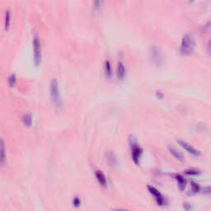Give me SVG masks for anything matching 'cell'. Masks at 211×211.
I'll use <instances>...</instances> for the list:
<instances>
[{"label":"cell","instance_id":"21","mask_svg":"<svg viewBox=\"0 0 211 211\" xmlns=\"http://www.w3.org/2000/svg\"><path fill=\"white\" fill-rule=\"evenodd\" d=\"M102 3H103V1H102V0H96V1L94 2V5H95L96 8H100Z\"/></svg>","mask_w":211,"mask_h":211},{"label":"cell","instance_id":"7","mask_svg":"<svg viewBox=\"0 0 211 211\" xmlns=\"http://www.w3.org/2000/svg\"><path fill=\"white\" fill-rule=\"evenodd\" d=\"M95 175H96L97 180L100 184L102 185V187H106V184H107V181H106V178L104 173L101 170H97L95 172Z\"/></svg>","mask_w":211,"mask_h":211},{"label":"cell","instance_id":"14","mask_svg":"<svg viewBox=\"0 0 211 211\" xmlns=\"http://www.w3.org/2000/svg\"><path fill=\"white\" fill-rule=\"evenodd\" d=\"M10 16H11V13H10V10L8 9L6 12H5V20H4V23H5V28L8 29L9 27V23H10Z\"/></svg>","mask_w":211,"mask_h":211},{"label":"cell","instance_id":"1","mask_svg":"<svg viewBox=\"0 0 211 211\" xmlns=\"http://www.w3.org/2000/svg\"><path fill=\"white\" fill-rule=\"evenodd\" d=\"M50 96H51L52 101L54 102V105L57 107H60L62 106V99H61L60 93L59 90V83L57 79L53 78L50 81Z\"/></svg>","mask_w":211,"mask_h":211},{"label":"cell","instance_id":"17","mask_svg":"<svg viewBox=\"0 0 211 211\" xmlns=\"http://www.w3.org/2000/svg\"><path fill=\"white\" fill-rule=\"evenodd\" d=\"M16 81H17V77H16L15 73H12L10 74L8 77V83L10 86H13L15 84Z\"/></svg>","mask_w":211,"mask_h":211},{"label":"cell","instance_id":"11","mask_svg":"<svg viewBox=\"0 0 211 211\" xmlns=\"http://www.w3.org/2000/svg\"><path fill=\"white\" fill-rule=\"evenodd\" d=\"M106 157H107V160L110 164L112 165H115V163H116V158H115V156L113 152L112 151H107L106 153Z\"/></svg>","mask_w":211,"mask_h":211},{"label":"cell","instance_id":"19","mask_svg":"<svg viewBox=\"0 0 211 211\" xmlns=\"http://www.w3.org/2000/svg\"><path fill=\"white\" fill-rule=\"evenodd\" d=\"M190 184H191V189H192L194 192H199L200 190V187L199 184H197V183L194 182V181H191Z\"/></svg>","mask_w":211,"mask_h":211},{"label":"cell","instance_id":"4","mask_svg":"<svg viewBox=\"0 0 211 211\" xmlns=\"http://www.w3.org/2000/svg\"><path fill=\"white\" fill-rule=\"evenodd\" d=\"M33 52H34V61L36 64H39L41 61L42 54H41V41L37 35L33 36Z\"/></svg>","mask_w":211,"mask_h":211},{"label":"cell","instance_id":"18","mask_svg":"<svg viewBox=\"0 0 211 211\" xmlns=\"http://www.w3.org/2000/svg\"><path fill=\"white\" fill-rule=\"evenodd\" d=\"M153 58L154 59V60H157V61H158V60H161V58H160V56H159V54H158V51H157V50L155 47L154 48V50H153Z\"/></svg>","mask_w":211,"mask_h":211},{"label":"cell","instance_id":"15","mask_svg":"<svg viewBox=\"0 0 211 211\" xmlns=\"http://www.w3.org/2000/svg\"><path fill=\"white\" fill-rule=\"evenodd\" d=\"M185 173L187 174V175L193 176V175H198V174L200 173V170H197V169L190 168V169H187V170H186V171H185Z\"/></svg>","mask_w":211,"mask_h":211},{"label":"cell","instance_id":"13","mask_svg":"<svg viewBox=\"0 0 211 211\" xmlns=\"http://www.w3.org/2000/svg\"><path fill=\"white\" fill-rule=\"evenodd\" d=\"M22 121H23V123H24L27 126H30V125H31V123H32V117H31V115L25 114L24 115L22 116Z\"/></svg>","mask_w":211,"mask_h":211},{"label":"cell","instance_id":"5","mask_svg":"<svg viewBox=\"0 0 211 211\" xmlns=\"http://www.w3.org/2000/svg\"><path fill=\"white\" fill-rule=\"evenodd\" d=\"M148 191L150 192V194H152V195L154 196V199L156 200L157 205H160V206H163V205H165V199H164L163 196L160 193V191L157 190V188H155V187H153V186L148 185Z\"/></svg>","mask_w":211,"mask_h":211},{"label":"cell","instance_id":"8","mask_svg":"<svg viewBox=\"0 0 211 211\" xmlns=\"http://www.w3.org/2000/svg\"><path fill=\"white\" fill-rule=\"evenodd\" d=\"M168 149L169 151H170V153H171L177 159L181 161V162H184V157H183V155H182L177 149H176L175 148L171 147V146H169Z\"/></svg>","mask_w":211,"mask_h":211},{"label":"cell","instance_id":"16","mask_svg":"<svg viewBox=\"0 0 211 211\" xmlns=\"http://www.w3.org/2000/svg\"><path fill=\"white\" fill-rule=\"evenodd\" d=\"M105 71L107 75H111L112 73V65L109 60L105 61Z\"/></svg>","mask_w":211,"mask_h":211},{"label":"cell","instance_id":"12","mask_svg":"<svg viewBox=\"0 0 211 211\" xmlns=\"http://www.w3.org/2000/svg\"><path fill=\"white\" fill-rule=\"evenodd\" d=\"M6 159V151H5V144L3 139H1V161L2 163H4Z\"/></svg>","mask_w":211,"mask_h":211},{"label":"cell","instance_id":"22","mask_svg":"<svg viewBox=\"0 0 211 211\" xmlns=\"http://www.w3.org/2000/svg\"><path fill=\"white\" fill-rule=\"evenodd\" d=\"M113 211H129L127 209H114Z\"/></svg>","mask_w":211,"mask_h":211},{"label":"cell","instance_id":"6","mask_svg":"<svg viewBox=\"0 0 211 211\" xmlns=\"http://www.w3.org/2000/svg\"><path fill=\"white\" fill-rule=\"evenodd\" d=\"M177 142L179 144L181 145V147L184 148L185 150H187L189 154H192L194 156H200V151H198L197 149L194 148L193 146H191L190 144H188L187 142L184 141V140H181V139H177Z\"/></svg>","mask_w":211,"mask_h":211},{"label":"cell","instance_id":"23","mask_svg":"<svg viewBox=\"0 0 211 211\" xmlns=\"http://www.w3.org/2000/svg\"><path fill=\"white\" fill-rule=\"evenodd\" d=\"M209 45H211V39H210V41H209Z\"/></svg>","mask_w":211,"mask_h":211},{"label":"cell","instance_id":"2","mask_svg":"<svg viewBox=\"0 0 211 211\" xmlns=\"http://www.w3.org/2000/svg\"><path fill=\"white\" fill-rule=\"evenodd\" d=\"M194 47H195V41L192 36L189 33L186 34L181 40V48H180L181 52L184 54H190L193 51Z\"/></svg>","mask_w":211,"mask_h":211},{"label":"cell","instance_id":"3","mask_svg":"<svg viewBox=\"0 0 211 211\" xmlns=\"http://www.w3.org/2000/svg\"><path fill=\"white\" fill-rule=\"evenodd\" d=\"M130 148H131V157L134 161V163L135 164H139V159L141 157L142 154V148H140V146L138 144V142L135 139V138L134 136H130Z\"/></svg>","mask_w":211,"mask_h":211},{"label":"cell","instance_id":"9","mask_svg":"<svg viewBox=\"0 0 211 211\" xmlns=\"http://www.w3.org/2000/svg\"><path fill=\"white\" fill-rule=\"evenodd\" d=\"M176 179L178 182V187L180 188V190H184V188L186 187V185H187V181L180 174H177L175 176Z\"/></svg>","mask_w":211,"mask_h":211},{"label":"cell","instance_id":"20","mask_svg":"<svg viewBox=\"0 0 211 211\" xmlns=\"http://www.w3.org/2000/svg\"><path fill=\"white\" fill-rule=\"evenodd\" d=\"M73 205H74L75 207H79V205H80L81 201H80V199H79L78 196H76L75 198L73 199Z\"/></svg>","mask_w":211,"mask_h":211},{"label":"cell","instance_id":"10","mask_svg":"<svg viewBox=\"0 0 211 211\" xmlns=\"http://www.w3.org/2000/svg\"><path fill=\"white\" fill-rule=\"evenodd\" d=\"M116 70H117V75L120 78H123L125 74V65L121 61H119L117 63Z\"/></svg>","mask_w":211,"mask_h":211}]
</instances>
